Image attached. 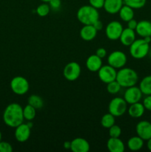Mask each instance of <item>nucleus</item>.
<instances>
[{"label": "nucleus", "instance_id": "obj_41", "mask_svg": "<svg viewBox=\"0 0 151 152\" xmlns=\"http://www.w3.org/2000/svg\"><path fill=\"white\" fill-rule=\"evenodd\" d=\"M27 124H28V126H29V127H30V129H31V128H32V127H33V123H31V122H30V121H29V122H28V123H27Z\"/></svg>", "mask_w": 151, "mask_h": 152}, {"label": "nucleus", "instance_id": "obj_23", "mask_svg": "<svg viewBox=\"0 0 151 152\" xmlns=\"http://www.w3.org/2000/svg\"><path fill=\"white\" fill-rule=\"evenodd\" d=\"M118 13H119V16L121 20L127 22L130 21V19H133V16H134L133 9L129 6L126 5V4H123L121 8L118 11Z\"/></svg>", "mask_w": 151, "mask_h": 152}, {"label": "nucleus", "instance_id": "obj_7", "mask_svg": "<svg viewBox=\"0 0 151 152\" xmlns=\"http://www.w3.org/2000/svg\"><path fill=\"white\" fill-rule=\"evenodd\" d=\"M127 56L121 50H114L107 57L108 65L113 67L115 69L123 68L127 63Z\"/></svg>", "mask_w": 151, "mask_h": 152}, {"label": "nucleus", "instance_id": "obj_26", "mask_svg": "<svg viewBox=\"0 0 151 152\" xmlns=\"http://www.w3.org/2000/svg\"><path fill=\"white\" fill-rule=\"evenodd\" d=\"M36 114V108L33 107L32 105H28L23 108V115L25 120H28V121H31L33 120Z\"/></svg>", "mask_w": 151, "mask_h": 152}, {"label": "nucleus", "instance_id": "obj_31", "mask_svg": "<svg viewBox=\"0 0 151 152\" xmlns=\"http://www.w3.org/2000/svg\"><path fill=\"white\" fill-rule=\"evenodd\" d=\"M121 129L118 126H115L114 124L109 129L110 137H119L121 136Z\"/></svg>", "mask_w": 151, "mask_h": 152}, {"label": "nucleus", "instance_id": "obj_14", "mask_svg": "<svg viewBox=\"0 0 151 152\" xmlns=\"http://www.w3.org/2000/svg\"><path fill=\"white\" fill-rule=\"evenodd\" d=\"M90 148L89 142L84 138L77 137L71 141L70 150L73 152H87Z\"/></svg>", "mask_w": 151, "mask_h": 152}, {"label": "nucleus", "instance_id": "obj_1", "mask_svg": "<svg viewBox=\"0 0 151 152\" xmlns=\"http://www.w3.org/2000/svg\"><path fill=\"white\" fill-rule=\"evenodd\" d=\"M23 108L19 103H10L7 105L3 113V121L6 126L16 128L24 123Z\"/></svg>", "mask_w": 151, "mask_h": 152}, {"label": "nucleus", "instance_id": "obj_28", "mask_svg": "<svg viewBox=\"0 0 151 152\" xmlns=\"http://www.w3.org/2000/svg\"><path fill=\"white\" fill-rule=\"evenodd\" d=\"M124 4L133 9H139L143 7L147 2V0H123Z\"/></svg>", "mask_w": 151, "mask_h": 152}, {"label": "nucleus", "instance_id": "obj_11", "mask_svg": "<svg viewBox=\"0 0 151 152\" xmlns=\"http://www.w3.org/2000/svg\"><path fill=\"white\" fill-rule=\"evenodd\" d=\"M142 91L139 87H136V86H131V87L127 88L124 94V99L127 102V104L136 103V102H140L141 99L142 98Z\"/></svg>", "mask_w": 151, "mask_h": 152}, {"label": "nucleus", "instance_id": "obj_18", "mask_svg": "<svg viewBox=\"0 0 151 152\" xmlns=\"http://www.w3.org/2000/svg\"><path fill=\"white\" fill-rule=\"evenodd\" d=\"M102 66V59L96 54L90 55L86 61V67L91 72H97Z\"/></svg>", "mask_w": 151, "mask_h": 152}, {"label": "nucleus", "instance_id": "obj_13", "mask_svg": "<svg viewBox=\"0 0 151 152\" xmlns=\"http://www.w3.org/2000/svg\"><path fill=\"white\" fill-rule=\"evenodd\" d=\"M14 136L16 140L19 142H25L30 136V128L27 123H22L15 128Z\"/></svg>", "mask_w": 151, "mask_h": 152}, {"label": "nucleus", "instance_id": "obj_3", "mask_svg": "<svg viewBox=\"0 0 151 152\" xmlns=\"http://www.w3.org/2000/svg\"><path fill=\"white\" fill-rule=\"evenodd\" d=\"M76 16L78 20L84 25H93L96 21L99 19L98 9L95 8L90 4L81 6L77 11Z\"/></svg>", "mask_w": 151, "mask_h": 152}, {"label": "nucleus", "instance_id": "obj_2", "mask_svg": "<svg viewBox=\"0 0 151 152\" xmlns=\"http://www.w3.org/2000/svg\"><path fill=\"white\" fill-rule=\"evenodd\" d=\"M116 80L121 88H129L136 86L139 81V76L136 71L130 68H121L117 71Z\"/></svg>", "mask_w": 151, "mask_h": 152}, {"label": "nucleus", "instance_id": "obj_24", "mask_svg": "<svg viewBox=\"0 0 151 152\" xmlns=\"http://www.w3.org/2000/svg\"><path fill=\"white\" fill-rule=\"evenodd\" d=\"M139 88L144 95H151V75L146 76L140 82Z\"/></svg>", "mask_w": 151, "mask_h": 152}, {"label": "nucleus", "instance_id": "obj_22", "mask_svg": "<svg viewBox=\"0 0 151 152\" xmlns=\"http://www.w3.org/2000/svg\"><path fill=\"white\" fill-rule=\"evenodd\" d=\"M144 140L138 135L137 136L132 137L127 141V147L131 151H139L144 146Z\"/></svg>", "mask_w": 151, "mask_h": 152}, {"label": "nucleus", "instance_id": "obj_34", "mask_svg": "<svg viewBox=\"0 0 151 152\" xmlns=\"http://www.w3.org/2000/svg\"><path fill=\"white\" fill-rule=\"evenodd\" d=\"M49 5H50V9L53 10H58L61 7V0H50L49 1Z\"/></svg>", "mask_w": 151, "mask_h": 152}, {"label": "nucleus", "instance_id": "obj_15", "mask_svg": "<svg viewBox=\"0 0 151 152\" xmlns=\"http://www.w3.org/2000/svg\"><path fill=\"white\" fill-rule=\"evenodd\" d=\"M135 31L142 38L151 37V22L148 20L139 21Z\"/></svg>", "mask_w": 151, "mask_h": 152}, {"label": "nucleus", "instance_id": "obj_27", "mask_svg": "<svg viewBox=\"0 0 151 152\" xmlns=\"http://www.w3.org/2000/svg\"><path fill=\"white\" fill-rule=\"evenodd\" d=\"M101 124L105 129H110L115 124V117L110 113L105 114L101 120Z\"/></svg>", "mask_w": 151, "mask_h": 152}, {"label": "nucleus", "instance_id": "obj_8", "mask_svg": "<svg viewBox=\"0 0 151 152\" xmlns=\"http://www.w3.org/2000/svg\"><path fill=\"white\" fill-rule=\"evenodd\" d=\"M81 74V67L78 62H70L65 65L63 75L68 81H75Z\"/></svg>", "mask_w": 151, "mask_h": 152}, {"label": "nucleus", "instance_id": "obj_38", "mask_svg": "<svg viewBox=\"0 0 151 152\" xmlns=\"http://www.w3.org/2000/svg\"><path fill=\"white\" fill-rule=\"evenodd\" d=\"M93 27L97 30V31H101V30L103 28V24H102V22H101L99 19H98L97 21H96V22L93 23Z\"/></svg>", "mask_w": 151, "mask_h": 152}, {"label": "nucleus", "instance_id": "obj_19", "mask_svg": "<svg viewBox=\"0 0 151 152\" xmlns=\"http://www.w3.org/2000/svg\"><path fill=\"white\" fill-rule=\"evenodd\" d=\"M119 40L121 44L124 46H130L133 42L136 40V33L134 30L130 29L127 28L123 29L121 36L119 37Z\"/></svg>", "mask_w": 151, "mask_h": 152}, {"label": "nucleus", "instance_id": "obj_36", "mask_svg": "<svg viewBox=\"0 0 151 152\" xmlns=\"http://www.w3.org/2000/svg\"><path fill=\"white\" fill-rule=\"evenodd\" d=\"M96 54L98 56H99L100 58L103 59V58H105L107 55L106 49L104 48H98L97 50H96Z\"/></svg>", "mask_w": 151, "mask_h": 152}, {"label": "nucleus", "instance_id": "obj_40", "mask_svg": "<svg viewBox=\"0 0 151 152\" xmlns=\"http://www.w3.org/2000/svg\"><path fill=\"white\" fill-rule=\"evenodd\" d=\"M147 148L151 151V138L147 140Z\"/></svg>", "mask_w": 151, "mask_h": 152}, {"label": "nucleus", "instance_id": "obj_32", "mask_svg": "<svg viewBox=\"0 0 151 152\" xmlns=\"http://www.w3.org/2000/svg\"><path fill=\"white\" fill-rule=\"evenodd\" d=\"M13 147L9 142L0 141V152H12Z\"/></svg>", "mask_w": 151, "mask_h": 152}, {"label": "nucleus", "instance_id": "obj_44", "mask_svg": "<svg viewBox=\"0 0 151 152\" xmlns=\"http://www.w3.org/2000/svg\"><path fill=\"white\" fill-rule=\"evenodd\" d=\"M1 138H2V135H1V132H0V141H1Z\"/></svg>", "mask_w": 151, "mask_h": 152}, {"label": "nucleus", "instance_id": "obj_29", "mask_svg": "<svg viewBox=\"0 0 151 152\" xmlns=\"http://www.w3.org/2000/svg\"><path fill=\"white\" fill-rule=\"evenodd\" d=\"M107 91L110 94H116L117 93L120 91L121 88V86H120V84L116 80H114L111 83H107Z\"/></svg>", "mask_w": 151, "mask_h": 152}, {"label": "nucleus", "instance_id": "obj_35", "mask_svg": "<svg viewBox=\"0 0 151 152\" xmlns=\"http://www.w3.org/2000/svg\"><path fill=\"white\" fill-rule=\"evenodd\" d=\"M143 105L144 106L145 109L151 111V95H147L146 97L144 99Z\"/></svg>", "mask_w": 151, "mask_h": 152}, {"label": "nucleus", "instance_id": "obj_42", "mask_svg": "<svg viewBox=\"0 0 151 152\" xmlns=\"http://www.w3.org/2000/svg\"><path fill=\"white\" fill-rule=\"evenodd\" d=\"M148 56H149V57L151 59V49L150 48L149 53H148Z\"/></svg>", "mask_w": 151, "mask_h": 152}, {"label": "nucleus", "instance_id": "obj_39", "mask_svg": "<svg viewBox=\"0 0 151 152\" xmlns=\"http://www.w3.org/2000/svg\"><path fill=\"white\" fill-rule=\"evenodd\" d=\"M64 148H65V149H70V146H71V142H70V141H65V142H64Z\"/></svg>", "mask_w": 151, "mask_h": 152}, {"label": "nucleus", "instance_id": "obj_9", "mask_svg": "<svg viewBox=\"0 0 151 152\" xmlns=\"http://www.w3.org/2000/svg\"><path fill=\"white\" fill-rule=\"evenodd\" d=\"M98 75L102 83L107 84L116 80L117 71L113 67L107 65L102 66V68L98 71Z\"/></svg>", "mask_w": 151, "mask_h": 152}, {"label": "nucleus", "instance_id": "obj_12", "mask_svg": "<svg viewBox=\"0 0 151 152\" xmlns=\"http://www.w3.org/2000/svg\"><path fill=\"white\" fill-rule=\"evenodd\" d=\"M136 134L144 140H148L151 138V122L147 120L140 121L136 127Z\"/></svg>", "mask_w": 151, "mask_h": 152}, {"label": "nucleus", "instance_id": "obj_30", "mask_svg": "<svg viewBox=\"0 0 151 152\" xmlns=\"http://www.w3.org/2000/svg\"><path fill=\"white\" fill-rule=\"evenodd\" d=\"M50 7L49 4H47L46 2L43 3V4H39V5L37 7L36 10V13L39 16H41V17H44V16H46L48 15V13H50Z\"/></svg>", "mask_w": 151, "mask_h": 152}, {"label": "nucleus", "instance_id": "obj_6", "mask_svg": "<svg viewBox=\"0 0 151 152\" xmlns=\"http://www.w3.org/2000/svg\"><path fill=\"white\" fill-rule=\"evenodd\" d=\"M127 110V103L124 98L115 97L110 102L108 105L109 113L114 117H121Z\"/></svg>", "mask_w": 151, "mask_h": 152}, {"label": "nucleus", "instance_id": "obj_10", "mask_svg": "<svg viewBox=\"0 0 151 152\" xmlns=\"http://www.w3.org/2000/svg\"><path fill=\"white\" fill-rule=\"evenodd\" d=\"M122 31V25L119 22L112 21L107 25L106 29H105V34L109 39L115 41V40L119 39Z\"/></svg>", "mask_w": 151, "mask_h": 152}, {"label": "nucleus", "instance_id": "obj_17", "mask_svg": "<svg viewBox=\"0 0 151 152\" xmlns=\"http://www.w3.org/2000/svg\"><path fill=\"white\" fill-rule=\"evenodd\" d=\"M124 4L123 0H105L104 8L105 11L110 14L118 13L120 9Z\"/></svg>", "mask_w": 151, "mask_h": 152}, {"label": "nucleus", "instance_id": "obj_33", "mask_svg": "<svg viewBox=\"0 0 151 152\" xmlns=\"http://www.w3.org/2000/svg\"><path fill=\"white\" fill-rule=\"evenodd\" d=\"M89 3L95 8L100 9L104 7L105 0H89Z\"/></svg>", "mask_w": 151, "mask_h": 152}, {"label": "nucleus", "instance_id": "obj_21", "mask_svg": "<svg viewBox=\"0 0 151 152\" xmlns=\"http://www.w3.org/2000/svg\"><path fill=\"white\" fill-rule=\"evenodd\" d=\"M127 111H128V114L130 115V117H131L132 118H140L144 114L145 108L143 103L138 102L136 103L131 104Z\"/></svg>", "mask_w": 151, "mask_h": 152}, {"label": "nucleus", "instance_id": "obj_16", "mask_svg": "<svg viewBox=\"0 0 151 152\" xmlns=\"http://www.w3.org/2000/svg\"><path fill=\"white\" fill-rule=\"evenodd\" d=\"M97 31L93 25H85L80 31V37L84 41H92L96 38Z\"/></svg>", "mask_w": 151, "mask_h": 152}, {"label": "nucleus", "instance_id": "obj_25", "mask_svg": "<svg viewBox=\"0 0 151 152\" xmlns=\"http://www.w3.org/2000/svg\"><path fill=\"white\" fill-rule=\"evenodd\" d=\"M28 104L32 105L33 107L36 108V109H40L44 105V101H43L42 98L41 96H38V95L33 94L30 95L28 98Z\"/></svg>", "mask_w": 151, "mask_h": 152}, {"label": "nucleus", "instance_id": "obj_5", "mask_svg": "<svg viewBox=\"0 0 151 152\" xmlns=\"http://www.w3.org/2000/svg\"><path fill=\"white\" fill-rule=\"evenodd\" d=\"M12 91L16 95H24L29 90V83L26 78L22 76L13 77L10 83Z\"/></svg>", "mask_w": 151, "mask_h": 152}, {"label": "nucleus", "instance_id": "obj_37", "mask_svg": "<svg viewBox=\"0 0 151 152\" xmlns=\"http://www.w3.org/2000/svg\"><path fill=\"white\" fill-rule=\"evenodd\" d=\"M137 24H138V22L136 20V19H130V21L127 22V28H130V29L134 30L135 31L136 28V26H137Z\"/></svg>", "mask_w": 151, "mask_h": 152}, {"label": "nucleus", "instance_id": "obj_45", "mask_svg": "<svg viewBox=\"0 0 151 152\" xmlns=\"http://www.w3.org/2000/svg\"><path fill=\"white\" fill-rule=\"evenodd\" d=\"M150 120H151V116H150Z\"/></svg>", "mask_w": 151, "mask_h": 152}, {"label": "nucleus", "instance_id": "obj_20", "mask_svg": "<svg viewBox=\"0 0 151 152\" xmlns=\"http://www.w3.org/2000/svg\"><path fill=\"white\" fill-rule=\"evenodd\" d=\"M107 147L110 152H123L125 149L124 142L119 137H110L107 142Z\"/></svg>", "mask_w": 151, "mask_h": 152}, {"label": "nucleus", "instance_id": "obj_43", "mask_svg": "<svg viewBox=\"0 0 151 152\" xmlns=\"http://www.w3.org/2000/svg\"><path fill=\"white\" fill-rule=\"evenodd\" d=\"M41 1H43V2H46V3H48L49 1H50V0H41Z\"/></svg>", "mask_w": 151, "mask_h": 152}, {"label": "nucleus", "instance_id": "obj_4", "mask_svg": "<svg viewBox=\"0 0 151 152\" xmlns=\"http://www.w3.org/2000/svg\"><path fill=\"white\" fill-rule=\"evenodd\" d=\"M130 53L132 57L141 59L148 55L150 50V43L143 38L136 39L130 46Z\"/></svg>", "mask_w": 151, "mask_h": 152}]
</instances>
